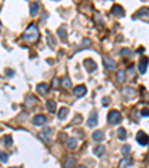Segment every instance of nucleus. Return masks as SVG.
I'll return each mask as SVG.
<instances>
[{
  "label": "nucleus",
  "mask_w": 149,
  "mask_h": 168,
  "mask_svg": "<svg viewBox=\"0 0 149 168\" xmlns=\"http://www.w3.org/2000/svg\"><path fill=\"white\" fill-rule=\"evenodd\" d=\"M148 63H149V60H148L146 57H143V58L140 60V63H139V71H140V73H146Z\"/></svg>",
  "instance_id": "1a4fd4ad"
},
{
  "label": "nucleus",
  "mask_w": 149,
  "mask_h": 168,
  "mask_svg": "<svg viewBox=\"0 0 149 168\" xmlns=\"http://www.w3.org/2000/svg\"><path fill=\"white\" fill-rule=\"evenodd\" d=\"M37 37H39L37 27L34 26V24H30V27L26 30V33L22 34V39L26 40V42H30V43H33V42H36V40H37Z\"/></svg>",
  "instance_id": "f257e3e1"
},
{
  "label": "nucleus",
  "mask_w": 149,
  "mask_h": 168,
  "mask_svg": "<svg viewBox=\"0 0 149 168\" xmlns=\"http://www.w3.org/2000/svg\"><path fill=\"white\" fill-rule=\"evenodd\" d=\"M48 89H49V86H48L46 83H40V85H37V92H39V94H46Z\"/></svg>",
  "instance_id": "a211bd4d"
},
{
  "label": "nucleus",
  "mask_w": 149,
  "mask_h": 168,
  "mask_svg": "<svg viewBox=\"0 0 149 168\" xmlns=\"http://www.w3.org/2000/svg\"><path fill=\"white\" fill-rule=\"evenodd\" d=\"M61 83H63V86H66V88H72V82H70V78H69V76H66V78L61 80Z\"/></svg>",
  "instance_id": "5701e85b"
},
{
  "label": "nucleus",
  "mask_w": 149,
  "mask_h": 168,
  "mask_svg": "<svg viewBox=\"0 0 149 168\" xmlns=\"http://www.w3.org/2000/svg\"><path fill=\"white\" fill-rule=\"evenodd\" d=\"M84 64H85V68L88 70V71H95L97 70V64L94 63V60H85L84 61Z\"/></svg>",
  "instance_id": "6e6552de"
},
{
  "label": "nucleus",
  "mask_w": 149,
  "mask_h": 168,
  "mask_svg": "<svg viewBox=\"0 0 149 168\" xmlns=\"http://www.w3.org/2000/svg\"><path fill=\"white\" fill-rule=\"evenodd\" d=\"M74 168H87V167H84V165H79V167H74Z\"/></svg>",
  "instance_id": "e433bc0d"
},
{
  "label": "nucleus",
  "mask_w": 149,
  "mask_h": 168,
  "mask_svg": "<svg viewBox=\"0 0 149 168\" xmlns=\"http://www.w3.org/2000/svg\"><path fill=\"white\" fill-rule=\"evenodd\" d=\"M136 140H137V143H139L140 146H146L148 143H149V137H148L146 132H143V131H139V132H137Z\"/></svg>",
  "instance_id": "7ed1b4c3"
},
{
  "label": "nucleus",
  "mask_w": 149,
  "mask_h": 168,
  "mask_svg": "<svg viewBox=\"0 0 149 168\" xmlns=\"http://www.w3.org/2000/svg\"><path fill=\"white\" fill-rule=\"evenodd\" d=\"M130 150H131V147H130V146H124V147H122V153H128Z\"/></svg>",
  "instance_id": "2f4dec72"
},
{
  "label": "nucleus",
  "mask_w": 149,
  "mask_h": 168,
  "mask_svg": "<svg viewBox=\"0 0 149 168\" xmlns=\"http://www.w3.org/2000/svg\"><path fill=\"white\" fill-rule=\"evenodd\" d=\"M66 34H67L66 27H64V26H61V27L58 28V36H60V39H61V40H66Z\"/></svg>",
  "instance_id": "6ab92c4d"
},
{
  "label": "nucleus",
  "mask_w": 149,
  "mask_h": 168,
  "mask_svg": "<svg viewBox=\"0 0 149 168\" xmlns=\"http://www.w3.org/2000/svg\"><path fill=\"white\" fill-rule=\"evenodd\" d=\"M124 79H125V71H118V73H116V80L119 82V83H122L124 82Z\"/></svg>",
  "instance_id": "aec40b11"
},
{
  "label": "nucleus",
  "mask_w": 149,
  "mask_h": 168,
  "mask_svg": "<svg viewBox=\"0 0 149 168\" xmlns=\"http://www.w3.org/2000/svg\"><path fill=\"white\" fill-rule=\"evenodd\" d=\"M3 141H5V145L11 146V145H12V137H11V135H6V137L3 138Z\"/></svg>",
  "instance_id": "cd10ccee"
},
{
  "label": "nucleus",
  "mask_w": 149,
  "mask_h": 168,
  "mask_svg": "<svg viewBox=\"0 0 149 168\" xmlns=\"http://www.w3.org/2000/svg\"><path fill=\"white\" fill-rule=\"evenodd\" d=\"M8 153H5V152H0V162H8Z\"/></svg>",
  "instance_id": "bb28decb"
},
{
  "label": "nucleus",
  "mask_w": 149,
  "mask_h": 168,
  "mask_svg": "<svg viewBox=\"0 0 149 168\" xmlns=\"http://www.w3.org/2000/svg\"><path fill=\"white\" fill-rule=\"evenodd\" d=\"M105 65H106L107 68H115V65H116V64H115V61H112L110 58H107V57H106V58H105Z\"/></svg>",
  "instance_id": "412c9836"
},
{
  "label": "nucleus",
  "mask_w": 149,
  "mask_h": 168,
  "mask_svg": "<svg viewBox=\"0 0 149 168\" xmlns=\"http://www.w3.org/2000/svg\"><path fill=\"white\" fill-rule=\"evenodd\" d=\"M110 12H112V15H115V16H118V18L124 16V9H122V6H119V5H113L112 9H110Z\"/></svg>",
  "instance_id": "0eeeda50"
},
{
  "label": "nucleus",
  "mask_w": 149,
  "mask_h": 168,
  "mask_svg": "<svg viewBox=\"0 0 149 168\" xmlns=\"http://www.w3.org/2000/svg\"><path fill=\"white\" fill-rule=\"evenodd\" d=\"M51 134H52V130H51V128H45V130L40 132V137H42V138H43L46 143H49V141H51V140H49Z\"/></svg>",
  "instance_id": "9d476101"
},
{
  "label": "nucleus",
  "mask_w": 149,
  "mask_h": 168,
  "mask_svg": "<svg viewBox=\"0 0 149 168\" xmlns=\"http://www.w3.org/2000/svg\"><path fill=\"white\" fill-rule=\"evenodd\" d=\"M66 145H67V147H69L70 150H74V149L78 147V138H73V137H72V138H69Z\"/></svg>",
  "instance_id": "9b49d317"
},
{
  "label": "nucleus",
  "mask_w": 149,
  "mask_h": 168,
  "mask_svg": "<svg viewBox=\"0 0 149 168\" xmlns=\"http://www.w3.org/2000/svg\"><path fill=\"white\" fill-rule=\"evenodd\" d=\"M8 76H14V71L12 70H8Z\"/></svg>",
  "instance_id": "c9c22d12"
},
{
  "label": "nucleus",
  "mask_w": 149,
  "mask_h": 168,
  "mask_svg": "<svg viewBox=\"0 0 149 168\" xmlns=\"http://www.w3.org/2000/svg\"><path fill=\"white\" fill-rule=\"evenodd\" d=\"M46 107H48V110H49V112H54L57 106H55V103L51 100V101H48V103H46Z\"/></svg>",
  "instance_id": "393cba45"
},
{
  "label": "nucleus",
  "mask_w": 149,
  "mask_h": 168,
  "mask_svg": "<svg viewBox=\"0 0 149 168\" xmlns=\"http://www.w3.org/2000/svg\"><path fill=\"white\" fill-rule=\"evenodd\" d=\"M105 152H106L105 146H97V147L94 149V155H95V156H98V158H102V156L105 155Z\"/></svg>",
  "instance_id": "2eb2a0df"
},
{
  "label": "nucleus",
  "mask_w": 149,
  "mask_h": 168,
  "mask_svg": "<svg viewBox=\"0 0 149 168\" xmlns=\"http://www.w3.org/2000/svg\"><path fill=\"white\" fill-rule=\"evenodd\" d=\"M48 42H49V46H51V48H54V46H55V40H52V37H51V36H48Z\"/></svg>",
  "instance_id": "c756f323"
},
{
  "label": "nucleus",
  "mask_w": 149,
  "mask_h": 168,
  "mask_svg": "<svg viewBox=\"0 0 149 168\" xmlns=\"http://www.w3.org/2000/svg\"><path fill=\"white\" fill-rule=\"evenodd\" d=\"M107 104H109V98H105L103 100V106H107Z\"/></svg>",
  "instance_id": "f704fd0d"
},
{
  "label": "nucleus",
  "mask_w": 149,
  "mask_h": 168,
  "mask_svg": "<svg viewBox=\"0 0 149 168\" xmlns=\"http://www.w3.org/2000/svg\"><path fill=\"white\" fill-rule=\"evenodd\" d=\"M97 117H98V115H97V110H92L91 112V115H90V117H88V122H87V125H88V128H94L95 125H97Z\"/></svg>",
  "instance_id": "20e7f679"
},
{
  "label": "nucleus",
  "mask_w": 149,
  "mask_h": 168,
  "mask_svg": "<svg viewBox=\"0 0 149 168\" xmlns=\"http://www.w3.org/2000/svg\"><path fill=\"white\" fill-rule=\"evenodd\" d=\"M39 14V3L37 2H33V3H30V15H37Z\"/></svg>",
  "instance_id": "4468645a"
},
{
  "label": "nucleus",
  "mask_w": 149,
  "mask_h": 168,
  "mask_svg": "<svg viewBox=\"0 0 149 168\" xmlns=\"http://www.w3.org/2000/svg\"><path fill=\"white\" fill-rule=\"evenodd\" d=\"M12 168H21V167H12Z\"/></svg>",
  "instance_id": "4c0bfd02"
},
{
  "label": "nucleus",
  "mask_w": 149,
  "mask_h": 168,
  "mask_svg": "<svg viewBox=\"0 0 149 168\" xmlns=\"http://www.w3.org/2000/svg\"><path fill=\"white\" fill-rule=\"evenodd\" d=\"M52 85H54L55 88H58V86H60V79H58V78H54V80H52Z\"/></svg>",
  "instance_id": "7c9ffc66"
},
{
  "label": "nucleus",
  "mask_w": 149,
  "mask_h": 168,
  "mask_svg": "<svg viewBox=\"0 0 149 168\" xmlns=\"http://www.w3.org/2000/svg\"><path fill=\"white\" fill-rule=\"evenodd\" d=\"M64 168H74V158H73V156H69V158L66 159Z\"/></svg>",
  "instance_id": "f3484780"
},
{
  "label": "nucleus",
  "mask_w": 149,
  "mask_h": 168,
  "mask_svg": "<svg viewBox=\"0 0 149 168\" xmlns=\"http://www.w3.org/2000/svg\"><path fill=\"white\" fill-rule=\"evenodd\" d=\"M46 122V116L45 115H36L34 117H33V125H36V127H40V125H43Z\"/></svg>",
  "instance_id": "39448f33"
},
{
  "label": "nucleus",
  "mask_w": 149,
  "mask_h": 168,
  "mask_svg": "<svg viewBox=\"0 0 149 168\" xmlns=\"http://www.w3.org/2000/svg\"><path fill=\"white\" fill-rule=\"evenodd\" d=\"M137 16H139V18L149 19V8H142V9L137 12Z\"/></svg>",
  "instance_id": "f8f14e48"
},
{
  "label": "nucleus",
  "mask_w": 149,
  "mask_h": 168,
  "mask_svg": "<svg viewBox=\"0 0 149 168\" xmlns=\"http://www.w3.org/2000/svg\"><path fill=\"white\" fill-rule=\"evenodd\" d=\"M67 115H69V109L67 107H61L60 112H58V117L61 119V121H64V119L67 117Z\"/></svg>",
  "instance_id": "dca6fc26"
},
{
  "label": "nucleus",
  "mask_w": 149,
  "mask_h": 168,
  "mask_svg": "<svg viewBox=\"0 0 149 168\" xmlns=\"http://www.w3.org/2000/svg\"><path fill=\"white\" fill-rule=\"evenodd\" d=\"M73 92H74L76 97H84V95L87 94V86L85 85H78L76 88L73 89Z\"/></svg>",
  "instance_id": "423d86ee"
},
{
  "label": "nucleus",
  "mask_w": 149,
  "mask_h": 168,
  "mask_svg": "<svg viewBox=\"0 0 149 168\" xmlns=\"http://www.w3.org/2000/svg\"><path fill=\"white\" fill-rule=\"evenodd\" d=\"M107 121H109V124H112V125H118V124L122 121L121 113H119L118 110H110L109 115H107Z\"/></svg>",
  "instance_id": "f03ea898"
},
{
  "label": "nucleus",
  "mask_w": 149,
  "mask_h": 168,
  "mask_svg": "<svg viewBox=\"0 0 149 168\" xmlns=\"http://www.w3.org/2000/svg\"><path fill=\"white\" fill-rule=\"evenodd\" d=\"M85 46H91V40H88V39H84V42H82V48H81V49H84Z\"/></svg>",
  "instance_id": "c85d7f7f"
},
{
  "label": "nucleus",
  "mask_w": 149,
  "mask_h": 168,
  "mask_svg": "<svg viewBox=\"0 0 149 168\" xmlns=\"http://www.w3.org/2000/svg\"><path fill=\"white\" fill-rule=\"evenodd\" d=\"M118 137H119L121 140H125V138H127V131L124 130V128H119V131H118Z\"/></svg>",
  "instance_id": "4be33fe9"
},
{
  "label": "nucleus",
  "mask_w": 149,
  "mask_h": 168,
  "mask_svg": "<svg viewBox=\"0 0 149 168\" xmlns=\"http://www.w3.org/2000/svg\"><path fill=\"white\" fill-rule=\"evenodd\" d=\"M142 115H143V116H149V110H148V109L142 110Z\"/></svg>",
  "instance_id": "72a5a7b5"
},
{
  "label": "nucleus",
  "mask_w": 149,
  "mask_h": 168,
  "mask_svg": "<svg viewBox=\"0 0 149 168\" xmlns=\"http://www.w3.org/2000/svg\"><path fill=\"white\" fill-rule=\"evenodd\" d=\"M143 2H145V0H143Z\"/></svg>",
  "instance_id": "58836bf2"
},
{
  "label": "nucleus",
  "mask_w": 149,
  "mask_h": 168,
  "mask_svg": "<svg viewBox=\"0 0 149 168\" xmlns=\"http://www.w3.org/2000/svg\"><path fill=\"white\" fill-rule=\"evenodd\" d=\"M121 55H131V52L127 51V49H124V51H121Z\"/></svg>",
  "instance_id": "473e14b6"
},
{
  "label": "nucleus",
  "mask_w": 149,
  "mask_h": 168,
  "mask_svg": "<svg viewBox=\"0 0 149 168\" xmlns=\"http://www.w3.org/2000/svg\"><path fill=\"white\" fill-rule=\"evenodd\" d=\"M124 94L128 95V98H131L136 92H134V89H131V88H124Z\"/></svg>",
  "instance_id": "b1692460"
},
{
  "label": "nucleus",
  "mask_w": 149,
  "mask_h": 168,
  "mask_svg": "<svg viewBox=\"0 0 149 168\" xmlns=\"http://www.w3.org/2000/svg\"><path fill=\"white\" fill-rule=\"evenodd\" d=\"M92 140L94 141H103L105 140V132L103 131H95L92 134Z\"/></svg>",
  "instance_id": "ddd939ff"
},
{
  "label": "nucleus",
  "mask_w": 149,
  "mask_h": 168,
  "mask_svg": "<svg viewBox=\"0 0 149 168\" xmlns=\"http://www.w3.org/2000/svg\"><path fill=\"white\" fill-rule=\"evenodd\" d=\"M128 164H130V159H128V158H124V159L119 162V168H124V167H127Z\"/></svg>",
  "instance_id": "a878e982"
}]
</instances>
